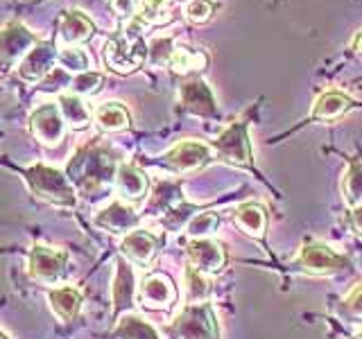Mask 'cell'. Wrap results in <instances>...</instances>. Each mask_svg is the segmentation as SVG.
I'll list each match as a JSON object with an SVG mask.
<instances>
[{
	"instance_id": "cell-1",
	"label": "cell",
	"mask_w": 362,
	"mask_h": 339,
	"mask_svg": "<svg viewBox=\"0 0 362 339\" xmlns=\"http://www.w3.org/2000/svg\"><path fill=\"white\" fill-rule=\"evenodd\" d=\"M116 163L111 156L102 150H84L79 152L71 165H68V179L84 192V195H93L100 188H105L116 179Z\"/></svg>"
},
{
	"instance_id": "cell-2",
	"label": "cell",
	"mask_w": 362,
	"mask_h": 339,
	"mask_svg": "<svg viewBox=\"0 0 362 339\" xmlns=\"http://www.w3.org/2000/svg\"><path fill=\"white\" fill-rule=\"evenodd\" d=\"M25 181L32 190V195L48 201L52 206H62V208H73L77 203V192L73 181L68 179L62 170L50 167V165H32L25 172Z\"/></svg>"
},
{
	"instance_id": "cell-3",
	"label": "cell",
	"mask_w": 362,
	"mask_h": 339,
	"mask_svg": "<svg viewBox=\"0 0 362 339\" xmlns=\"http://www.w3.org/2000/svg\"><path fill=\"white\" fill-rule=\"evenodd\" d=\"M173 339H218V321H215L213 308L204 303H190L181 310L175 321L168 326Z\"/></svg>"
},
{
	"instance_id": "cell-4",
	"label": "cell",
	"mask_w": 362,
	"mask_h": 339,
	"mask_svg": "<svg viewBox=\"0 0 362 339\" xmlns=\"http://www.w3.org/2000/svg\"><path fill=\"white\" fill-rule=\"evenodd\" d=\"M147 45L141 37H129V34H116L105 43V61L113 73L129 75L139 71L143 61L147 59Z\"/></svg>"
},
{
	"instance_id": "cell-5",
	"label": "cell",
	"mask_w": 362,
	"mask_h": 339,
	"mask_svg": "<svg viewBox=\"0 0 362 339\" xmlns=\"http://www.w3.org/2000/svg\"><path fill=\"white\" fill-rule=\"evenodd\" d=\"M39 43L37 34L18 20H9L0 28V71H11Z\"/></svg>"
},
{
	"instance_id": "cell-6",
	"label": "cell",
	"mask_w": 362,
	"mask_h": 339,
	"mask_svg": "<svg viewBox=\"0 0 362 339\" xmlns=\"http://www.w3.org/2000/svg\"><path fill=\"white\" fill-rule=\"evenodd\" d=\"M297 263L313 276H328L346 269L349 258L337 254L335 249H331L324 242H305L299 251Z\"/></svg>"
},
{
	"instance_id": "cell-7",
	"label": "cell",
	"mask_w": 362,
	"mask_h": 339,
	"mask_svg": "<svg viewBox=\"0 0 362 339\" xmlns=\"http://www.w3.org/2000/svg\"><path fill=\"white\" fill-rule=\"evenodd\" d=\"M30 131L41 145L57 147L66 136V120L62 116L59 105H41L37 111H32L30 116Z\"/></svg>"
},
{
	"instance_id": "cell-8",
	"label": "cell",
	"mask_w": 362,
	"mask_h": 339,
	"mask_svg": "<svg viewBox=\"0 0 362 339\" xmlns=\"http://www.w3.org/2000/svg\"><path fill=\"white\" fill-rule=\"evenodd\" d=\"M68 265V254L62 249H50L43 244H34L28 260V276L32 280L54 282L64 276Z\"/></svg>"
},
{
	"instance_id": "cell-9",
	"label": "cell",
	"mask_w": 362,
	"mask_h": 339,
	"mask_svg": "<svg viewBox=\"0 0 362 339\" xmlns=\"http://www.w3.org/2000/svg\"><path fill=\"white\" fill-rule=\"evenodd\" d=\"M186 258L188 265L204 276L218 274L226 265V254L222 244L209 240V237H192L186 244Z\"/></svg>"
},
{
	"instance_id": "cell-10",
	"label": "cell",
	"mask_w": 362,
	"mask_h": 339,
	"mask_svg": "<svg viewBox=\"0 0 362 339\" xmlns=\"http://www.w3.org/2000/svg\"><path fill=\"white\" fill-rule=\"evenodd\" d=\"M213 150L222 161L231 165H252V147H249L247 127L243 122H233L231 127L213 143Z\"/></svg>"
},
{
	"instance_id": "cell-11",
	"label": "cell",
	"mask_w": 362,
	"mask_h": 339,
	"mask_svg": "<svg viewBox=\"0 0 362 339\" xmlns=\"http://www.w3.org/2000/svg\"><path fill=\"white\" fill-rule=\"evenodd\" d=\"M211 156L213 150L209 145L195 141H181L163 156V163L170 170H175V172H192V170L206 165L211 161Z\"/></svg>"
},
{
	"instance_id": "cell-12",
	"label": "cell",
	"mask_w": 362,
	"mask_h": 339,
	"mask_svg": "<svg viewBox=\"0 0 362 339\" xmlns=\"http://www.w3.org/2000/svg\"><path fill=\"white\" fill-rule=\"evenodd\" d=\"M139 301L147 310H168L177 301V290L173 280L163 274H150L139 285Z\"/></svg>"
},
{
	"instance_id": "cell-13",
	"label": "cell",
	"mask_w": 362,
	"mask_h": 339,
	"mask_svg": "<svg viewBox=\"0 0 362 339\" xmlns=\"http://www.w3.org/2000/svg\"><path fill=\"white\" fill-rule=\"evenodd\" d=\"M95 226L102 231H107L111 235H127L132 231H136L141 218L136 215V210L124 201H113L107 208H102L95 215Z\"/></svg>"
},
{
	"instance_id": "cell-14",
	"label": "cell",
	"mask_w": 362,
	"mask_h": 339,
	"mask_svg": "<svg viewBox=\"0 0 362 339\" xmlns=\"http://www.w3.org/2000/svg\"><path fill=\"white\" fill-rule=\"evenodd\" d=\"M57 59H59V52H57L54 45L48 41H39L25 54V59L18 64V75L25 82H41L45 75L52 73V66Z\"/></svg>"
},
{
	"instance_id": "cell-15",
	"label": "cell",
	"mask_w": 362,
	"mask_h": 339,
	"mask_svg": "<svg viewBox=\"0 0 362 339\" xmlns=\"http://www.w3.org/2000/svg\"><path fill=\"white\" fill-rule=\"evenodd\" d=\"M120 254L122 258H127L129 263L139 267H150L152 260L158 254V237L152 235L150 231L136 229L127 233L120 242Z\"/></svg>"
},
{
	"instance_id": "cell-16",
	"label": "cell",
	"mask_w": 362,
	"mask_h": 339,
	"mask_svg": "<svg viewBox=\"0 0 362 339\" xmlns=\"http://www.w3.org/2000/svg\"><path fill=\"white\" fill-rule=\"evenodd\" d=\"M181 105L188 113H195L199 118H209L218 113V105H215L211 88L199 79H192V82L181 86Z\"/></svg>"
},
{
	"instance_id": "cell-17",
	"label": "cell",
	"mask_w": 362,
	"mask_h": 339,
	"mask_svg": "<svg viewBox=\"0 0 362 339\" xmlns=\"http://www.w3.org/2000/svg\"><path fill=\"white\" fill-rule=\"evenodd\" d=\"M111 297H113V314H120L122 310H127L134 305L136 278H134V271H132L129 263L124 258L116 260V278H113Z\"/></svg>"
},
{
	"instance_id": "cell-18",
	"label": "cell",
	"mask_w": 362,
	"mask_h": 339,
	"mask_svg": "<svg viewBox=\"0 0 362 339\" xmlns=\"http://www.w3.org/2000/svg\"><path fill=\"white\" fill-rule=\"evenodd\" d=\"M95 25L84 11L79 9H68L64 11V16L59 20V37L66 45H79L86 43L90 37H93Z\"/></svg>"
},
{
	"instance_id": "cell-19",
	"label": "cell",
	"mask_w": 362,
	"mask_h": 339,
	"mask_svg": "<svg viewBox=\"0 0 362 339\" xmlns=\"http://www.w3.org/2000/svg\"><path fill=\"white\" fill-rule=\"evenodd\" d=\"M113 184H116L118 195L124 201H139V199H143L147 195V188H150V184H147V177L136 165H132V163H120L118 165Z\"/></svg>"
},
{
	"instance_id": "cell-20",
	"label": "cell",
	"mask_w": 362,
	"mask_h": 339,
	"mask_svg": "<svg viewBox=\"0 0 362 339\" xmlns=\"http://www.w3.org/2000/svg\"><path fill=\"white\" fill-rule=\"evenodd\" d=\"M48 303L64 323H71L82 310V292L75 287H57L48 292Z\"/></svg>"
},
{
	"instance_id": "cell-21",
	"label": "cell",
	"mask_w": 362,
	"mask_h": 339,
	"mask_svg": "<svg viewBox=\"0 0 362 339\" xmlns=\"http://www.w3.org/2000/svg\"><path fill=\"white\" fill-rule=\"evenodd\" d=\"M233 222L240 226V231L252 237H263L267 229V213L260 203H243L240 208L233 213Z\"/></svg>"
},
{
	"instance_id": "cell-22",
	"label": "cell",
	"mask_w": 362,
	"mask_h": 339,
	"mask_svg": "<svg viewBox=\"0 0 362 339\" xmlns=\"http://www.w3.org/2000/svg\"><path fill=\"white\" fill-rule=\"evenodd\" d=\"M59 109H62V116H64L66 124L75 131L86 129L90 124V118H93V113L86 109L82 97L75 95V93H62L59 95Z\"/></svg>"
},
{
	"instance_id": "cell-23",
	"label": "cell",
	"mask_w": 362,
	"mask_h": 339,
	"mask_svg": "<svg viewBox=\"0 0 362 339\" xmlns=\"http://www.w3.org/2000/svg\"><path fill=\"white\" fill-rule=\"evenodd\" d=\"M93 120L102 131H122L129 127V111L120 102H105L93 111Z\"/></svg>"
},
{
	"instance_id": "cell-24",
	"label": "cell",
	"mask_w": 362,
	"mask_h": 339,
	"mask_svg": "<svg viewBox=\"0 0 362 339\" xmlns=\"http://www.w3.org/2000/svg\"><path fill=\"white\" fill-rule=\"evenodd\" d=\"M168 64L179 75H195V73L206 71L209 56L206 52L195 50V48H175Z\"/></svg>"
},
{
	"instance_id": "cell-25",
	"label": "cell",
	"mask_w": 362,
	"mask_h": 339,
	"mask_svg": "<svg viewBox=\"0 0 362 339\" xmlns=\"http://www.w3.org/2000/svg\"><path fill=\"white\" fill-rule=\"evenodd\" d=\"M351 107V100L337 90H326V93L315 102V109L310 111V116L317 120H335L339 116H344L346 109Z\"/></svg>"
},
{
	"instance_id": "cell-26",
	"label": "cell",
	"mask_w": 362,
	"mask_h": 339,
	"mask_svg": "<svg viewBox=\"0 0 362 339\" xmlns=\"http://www.w3.org/2000/svg\"><path fill=\"white\" fill-rule=\"evenodd\" d=\"M116 337L118 339H158L154 328L147 321H143L141 316H136V314L124 316V319L118 323Z\"/></svg>"
},
{
	"instance_id": "cell-27",
	"label": "cell",
	"mask_w": 362,
	"mask_h": 339,
	"mask_svg": "<svg viewBox=\"0 0 362 339\" xmlns=\"http://www.w3.org/2000/svg\"><path fill=\"white\" fill-rule=\"evenodd\" d=\"M344 199L349 206H360L362 203V163H351L344 174Z\"/></svg>"
},
{
	"instance_id": "cell-28",
	"label": "cell",
	"mask_w": 362,
	"mask_h": 339,
	"mask_svg": "<svg viewBox=\"0 0 362 339\" xmlns=\"http://www.w3.org/2000/svg\"><path fill=\"white\" fill-rule=\"evenodd\" d=\"M184 280H186V290H188V301L190 303H204V299H206L209 292H211L209 278L188 265L186 274H184Z\"/></svg>"
},
{
	"instance_id": "cell-29",
	"label": "cell",
	"mask_w": 362,
	"mask_h": 339,
	"mask_svg": "<svg viewBox=\"0 0 362 339\" xmlns=\"http://www.w3.org/2000/svg\"><path fill=\"white\" fill-rule=\"evenodd\" d=\"M102 82H105V77L100 73H93V71H86V73H79L77 77L71 79V93L75 95H95L98 90L102 88Z\"/></svg>"
},
{
	"instance_id": "cell-30",
	"label": "cell",
	"mask_w": 362,
	"mask_h": 339,
	"mask_svg": "<svg viewBox=\"0 0 362 339\" xmlns=\"http://www.w3.org/2000/svg\"><path fill=\"white\" fill-rule=\"evenodd\" d=\"M218 222H220V218H218L215 213H211V210L195 213V215L190 218V222H188V233H190L192 237H204V235H209V233L215 231V226H218Z\"/></svg>"
},
{
	"instance_id": "cell-31",
	"label": "cell",
	"mask_w": 362,
	"mask_h": 339,
	"mask_svg": "<svg viewBox=\"0 0 362 339\" xmlns=\"http://www.w3.org/2000/svg\"><path fill=\"white\" fill-rule=\"evenodd\" d=\"M59 64L66 68V71H73V73H86L88 68V56L84 54V50L75 48V45H68L59 52Z\"/></svg>"
},
{
	"instance_id": "cell-32",
	"label": "cell",
	"mask_w": 362,
	"mask_h": 339,
	"mask_svg": "<svg viewBox=\"0 0 362 339\" xmlns=\"http://www.w3.org/2000/svg\"><path fill=\"white\" fill-rule=\"evenodd\" d=\"M213 11H215L213 0H190L186 7V18L190 23H206L211 20Z\"/></svg>"
},
{
	"instance_id": "cell-33",
	"label": "cell",
	"mask_w": 362,
	"mask_h": 339,
	"mask_svg": "<svg viewBox=\"0 0 362 339\" xmlns=\"http://www.w3.org/2000/svg\"><path fill=\"white\" fill-rule=\"evenodd\" d=\"M170 0H145V3L141 5V14L139 18L143 23H156V20H161V14L165 11Z\"/></svg>"
},
{
	"instance_id": "cell-34",
	"label": "cell",
	"mask_w": 362,
	"mask_h": 339,
	"mask_svg": "<svg viewBox=\"0 0 362 339\" xmlns=\"http://www.w3.org/2000/svg\"><path fill=\"white\" fill-rule=\"evenodd\" d=\"M109 5L120 18H127V20L141 14V0H109Z\"/></svg>"
},
{
	"instance_id": "cell-35",
	"label": "cell",
	"mask_w": 362,
	"mask_h": 339,
	"mask_svg": "<svg viewBox=\"0 0 362 339\" xmlns=\"http://www.w3.org/2000/svg\"><path fill=\"white\" fill-rule=\"evenodd\" d=\"M173 41L170 39H158L150 45V56L152 61L156 64H163V61H170V56H173Z\"/></svg>"
},
{
	"instance_id": "cell-36",
	"label": "cell",
	"mask_w": 362,
	"mask_h": 339,
	"mask_svg": "<svg viewBox=\"0 0 362 339\" xmlns=\"http://www.w3.org/2000/svg\"><path fill=\"white\" fill-rule=\"evenodd\" d=\"M342 312L354 316V319H362V285H358L354 292L349 294V299L342 305Z\"/></svg>"
},
{
	"instance_id": "cell-37",
	"label": "cell",
	"mask_w": 362,
	"mask_h": 339,
	"mask_svg": "<svg viewBox=\"0 0 362 339\" xmlns=\"http://www.w3.org/2000/svg\"><path fill=\"white\" fill-rule=\"evenodd\" d=\"M351 224H354V229L362 235V203L351 210Z\"/></svg>"
},
{
	"instance_id": "cell-38",
	"label": "cell",
	"mask_w": 362,
	"mask_h": 339,
	"mask_svg": "<svg viewBox=\"0 0 362 339\" xmlns=\"http://www.w3.org/2000/svg\"><path fill=\"white\" fill-rule=\"evenodd\" d=\"M354 50H356V52H358V54L362 56V32H360L358 37L354 39Z\"/></svg>"
},
{
	"instance_id": "cell-39",
	"label": "cell",
	"mask_w": 362,
	"mask_h": 339,
	"mask_svg": "<svg viewBox=\"0 0 362 339\" xmlns=\"http://www.w3.org/2000/svg\"><path fill=\"white\" fill-rule=\"evenodd\" d=\"M0 339H9V337H7L5 333H0Z\"/></svg>"
},
{
	"instance_id": "cell-40",
	"label": "cell",
	"mask_w": 362,
	"mask_h": 339,
	"mask_svg": "<svg viewBox=\"0 0 362 339\" xmlns=\"http://www.w3.org/2000/svg\"><path fill=\"white\" fill-rule=\"evenodd\" d=\"M356 339H362V335H358V337H356Z\"/></svg>"
},
{
	"instance_id": "cell-41",
	"label": "cell",
	"mask_w": 362,
	"mask_h": 339,
	"mask_svg": "<svg viewBox=\"0 0 362 339\" xmlns=\"http://www.w3.org/2000/svg\"><path fill=\"white\" fill-rule=\"evenodd\" d=\"M39 3H43V0H39Z\"/></svg>"
}]
</instances>
